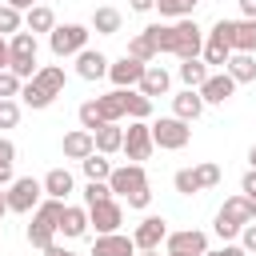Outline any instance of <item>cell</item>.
<instances>
[{
    "instance_id": "obj_1",
    "label": "cell",
    "mask_w": 256,
    "mask_h": 256,
    "mask_svg": "<svg viewBox=\"0 0 256 256\" xmlns=\"http://www.w3.org/2000/svg\"><path fill=\"white\" fill-rule=\"evenodd\" d=\"M108 188H112V196L128 200V208H148L152 204V188H148L144 164H120V168H112Z\"/></svg>"
},
{
    "instance_id": "obj_2",
    "label": "cell",
    "mask_w": 256,
    "mask_h": 256,
    "mask_svg": "<svg viewBox=\"0 0 256 256\" xmlns=\"http://www.w3.org/2000/svg\"><path fill=\"white\" fill-rule=\"evenodd\" d=\"M60 216H64V200H52V196H44V204L32 212V224H28V244L32 248H52L56 244V232H60Z\"/></svg>"
},
{
    "instance_id": "obj_3",
    "label": "cell",
    "mask_w": 256,
    "mask_h": 256,
    "mask_svg": "<svg viewBox=\"0 0 256 256\" xmlns=\"http://www.w3.org/2000/svg\"><path fill=\"white\" fill-rule=\"evenodd\" d=\"M88 36H92L88 24H56L52 36H48V48H52L56 60H64V56H80V52L88 48Z\"/></svg>"
},
{
    "instance_id": "obj_4",
    "label": "cell",
    "mask_w": 256,
    "mask_h": 256,
    "mask_svg": "<svg viewBox=\"0 0 256 256\" xmlns=\"http://www.w3.org/2000/svg\"><path fill=\"white\" fill-rule=\"evenodd\" d=\"M40 204H44V180H36V176H16V180L8 184V212L28 216V212H36Z\"/></svg>"
},
{
    "instance_id": "obj_5",
    "label": "cell",
    "mask_w": 256,
    "mask_h": 256,
    "mask_svg": "<svg viewBox=\"0 0 256 256\" xmlns=\"http://www.w3.org/2000/svg\"><path fill=\"white\" fill-rule=\"evenodd\" d=\"M172 32H176L172 56H180V60H200V52H204V32H200V24H196L192 16H184V20H172Z\"/></svg>"
},
{
    "instance_id": "obj_6",
    "label": "cell",
    "mask_w": 256,
    "mask_h": 256,
    "mask_svg": "<svg viewBox=\"0 0 256 256\" xmlns=\"http://www.w3.org/2000/svg\"><path fill=\"white\" fill-rule=\"evenodd\" d=\"M8 48H12V72H16L20 80H32V76L40 72V64H36V36L24 28V32H16V36L8 40Z\"/></svg>"
},
{
    "instance_id": "obj_7",
    "label": "cell",
    "mask_w": 256,
    "mask_h": 256,
    "mask_svg": "<svg viewBox=\"0 0 256 256\" xmlns=\"http://www.w3.org/2000/svg\"><path fill=\"white\" fill-rule=\"evenodd\" d=\"M188 140H192V128L176 116H160L152 124V144L164 152H180V148H188Z\"/></svg>"
},
{
    "instance_id": "obj_8",
    "label": "cell",
    "mask_w": 256,
    "mask_h": 256,
    "mask_svg": "<svg viewBox=\"0 0 256 256\" xmlns=\"http://www.w3.org/2000/svg\"><path fill=\"white\" fill-rule=\"evenodd\" d=\"M152 124L148 120H132L128 128H124V156L132 160V164H144L148 156H152Z\"/></svg>"
},
{
    "instance_id": "obj_9",
    "label": "cell",
    "mask_w": 256,
    "mask_h": 256,
    "mask_svg": "<svg viewBox=\"0 0 256 256\" xmlns=\"http://www.w3.org/2000/svg\"><path fill=\"white\" fill-rule=\"evenodd\" d=\"M164 252H168V256H204V252H208V236H204L200 228H180V232H168Z\"/></svg>"
},
{
    "instance_id": "obj_10",
    "label": "cell",
    "mask_w": 256,
    "mask_h": 256,
    "mask_svg": "<svg viewBox=\"0 0 256 256\" xmlns=\"http://www.w3.org/2000/svg\"><path fill=\"white\" fill-rule=\"evenodd\" d=\"M88 224L96 228V236H112V232H120V224H124V208H120V200L112 196V200H104V204H92V208H88Z\"/></svg>"
},
{
    "instance_id": "obj_11",
    "label": "cell",
    "mask_w": 256,
    "mask_h": 256,
    "mask_svg": "<svg viewBox=\"0 0 256 256\" xmlns=\"http://www.w3.org/2000/svg\"><path fill=\"white\" fill-rule=\"evenodd\" d=\"M132 240H136V252H156V248L168 240V220H164V216H144V220L136 224Z\"/></svg>"
},
{
    "instance_id": "obj_12",
    "label": "cell",
    "mask_w": 256,
    "mask_h": 256,
    "mask_svg": "<svg viewBox=\"0 0 256 256\" xmlns=\"http://www.w3.org/2000/svg\"><path fill=\"white\" fill-rule=\"evenodd\" d=\"M144 68H148V64H140V60H132V56H120V60L108 64V80H112L116 88H140Z\"/></svg>"
},
{
    "instance_id": "obj_13",
    "label": "cell",
    "mask_w": 256,
    "mask_h": 256,
    "mask_svg": "<svg viewBox=\"0 0 256 256\" xmlns=\"http://www.w3.org/2000/svg\"><path fill=\"white\" fill-rule=\"evenodd\" d=\"M196 92H200V100H204V104H228V100H232V92H236V80H232L228 72H212Z\"/></svg>"
},
{
    "instance_id": "obj_14",
    "label": "cell",
    "mask_w": 256,
    "mask_h": 256,
    "mask_svg": "<svg viewBox=\"0 0 256 256\" xmlns=\"http://www.w3.org/2000/svg\"><path fill=\"white\" fill-rule=\"evenodd\" d=\"M60 152H64V160H88V156L96 152V136L84 132V128H72V132L60 140Z\"/></svg>"
},
{
    "instance_id": "obj_15",
    "label": "cell",
    "mask_w": 256,
    "mask_h": 256,
    "mask_svg": "<svg viewBox=\"0 0 256 256\" xmlns=\"http://www.w3.org/2000/svg\"><path fill=\"white\" fill-rule=\"evenodd\" d=\"M88 256H136V240H132V236H124V232H112V236H96Z\"/></svg>"
},
{
    "instance_id": "obj_16",
    "label": "cell",
    "mask_w": 256,
    "mask_h": 256,
    "mask_svg": "<svg viewBox=\"0 0 256 256\" xmlns=\"http://www.w3.org/2000/svg\"><path fill=\"white\" fill-rule=\"evenodd\" d=\"M108 56L100 52V48H84L80 56H76V76L80 80H100V76H108Z\"/></svg>"
},
{
    "instance_id": "obj_17",
    "label": "cell",
    "mask_w": 256,
    "mask_h": 256,
    "mask_svg": "<svg viewBox=\"0 0 256 256\" xmlns=\"http://www.w3.org/2000/svg\"><path fill=\"white\" fill-rule=\"evenodd\" d=\"M208 104L200 100V92L196 88H184V92H176L172 96V116L176 120H184V124H192V120H200V112H204Z\"/></svg>"
},
{
    "instance_id": "obj_18",
    "label": "cell",
    "mask_w": 256,
    "mask_h": 256,
    "mask_svg": "<svg viewBox=\"0 0 256 256\" xmlns=\"http://www.w3.org/2000/svg\"><path fill=\"white\" fill-rule=\"evenodd\" d=\"M168 88H172V76H168L160 64H148V68H144V80H140V92H144L148 100H156V96H168Z\"/></svg>"
},
{
    "instance_id": "obj_19",
    "label": "cell",
    "mask_w": 256,
    "mask_h": 256,
    "mask_svg": "<svg viewBox=\"0 0 256 256\" xmlns=\"http://www.w3.org/2000/svg\"><path fill=\"white\" fill-rule=\"evenodd\" d=\"M96 108H100L104 124H120V120L128 116V108H124V88H112V92L96 96Z\"/></svg>"
},
{
    "instance_id": "obj_20",
    "label": "cell",
    "mask_w": 256,
    "mask_h": 256,
    "mask_svg": "<svg viewBox=\"0 0 256 256\" xmlns=\"http://www.w3.org/2000/svg\"><path fill=\"white\" fill-rule=\"evenodd\" d=\"M24 28H28L32 36H40V32L52 36V28H56V12H52L48 4H32V8L24 12Z\"/></svg>"
},
{
    "instance_id": "obj_21",
    "label": "cell",
    "mask_w": 256,
    "mask_h": 256,
    "mask_svg": "<svg viewBox=\"0 0 256 256\" xmlns=\"http://www.w3.org/2000/svg\"><path fill=\"white\" fill-rule=\"evenodd\" d=\"M92 32H100V36H116L120 28H124V16H120V8H112V4H104V8H96L92 12V24H88Z\"/></svg>"
},
{
    "instance_id": "obj_22",
    "label": "cell",
    "mask_w": 256,
    "mask_h": 256,
    "mask_svg": "<svg viewBox=\"0 0 256 256\" xmlns=\"http://www.w3.org/2000/svg\"><path fill=\"white\" fill-rule=\"evenodd\" d=\"M32 84H40V88H44V92H48V96L56 100V96L64 92L68 76H64V68H60V64H40V72L32 76Z\"/></svg>"
},
{
    "instance_id": "obj_23",
    "label": "cell",
    "mask_w": 256,
    "mask_h": 256,
    "mask_svg": "<svg viewBox=\"0 0 256 256\" xmlns=\"http://www.w3.org/2000/svg\"><path fill=\"white\" fill-rule=\"evenodd\" d=\"M92 224H88V208H76V204H64V216H60V232L68 236V240H76V236H84Z\"/></svg>"
},
{
    "instance_id": "obj_24",
    "label": "cell",
    "mask_w": 256,
    "mask_h": 256,
    "mask_svg": "<svg viewBox=\"0 0 256 256\" xmlns=\"http://www.w3.org/2000/svg\"><path fill=\"white\" fill-rule=\"evenodd\" d=\"M72 188H76V180H72L68 168H52V172L44 176V196H52V200H68Z\"/></svg>"
},
{
    "instance_id": "obj_25",
    "label": "cell",
    "mask_w": 256,
    "mask_h": 256,
    "mask_svg": "<svg viewBox=\"0 0 256 256\" xmlns=\"http://www.w3.org/2000/svg\"><path fill=\"white\" fill-rule=\"evenodd\" d=\"M224 72H228L236 84H252V80H256V56H248V52H232V60L224 64Z\"/></svg>"
},
{
    "instance_id": "obj_26",
    "label": "cell",
    "mask_w": 256,
    "mask_h": 256,
    "mask_svg": "<svg viewBox=\"0 0 256 256\" xmlns=\"http://www.w3.org/2000/svg\"><path fill=\"white\" fill-rule=\"evenodd\" d=\"M92 136H96V152H100V156L124 152V128H116V124H104V128H96Z\"/></svg>"
},
{
    "instance_id": "obj_27",
    "label": "cell",
    "mask_w": 256,
    "mask_h": 256,
    "mask_svg": "<svg viewBox=\"0 0 256 256\" xmlns=\"http://www.w3.org/2000/svg\"><path fill=\"white\" fill-rule=\"evenodd\" d=\"M220 216H228V220H232V224H240V228L256 220V216H252V204H248L244 196H228V200L220 204Z\"/></svg>"
},
{
    "instance_id": "obj_28",
    "label": "cell",
    "mask_w": 256,
    "mask_h": 256,
    "mask_svg": "<svg viewBox=\"0 0 256 256\" xmlns=\"http://www.w3.org/2000/svg\"><path fill=\"white\" fill-rule=\"evenodd\" d=\"M208 76H212V68L204 60H180V84L184 88H200Z\"/></svg>"
},
{
    "instance_id": "obj_29",
    "label": "cell",
    "mask_w": 256,
    "mask_h": 256,
    "mask_svg": "<svg viewBox=\"0 0 256 256\" xmlns=\"http://www.w3.org/2000/svg\"><path fill=\"white\" fill-rule=\"evenodd\" d=\"M124 108H128V120H148L152 116V100L140 88H124Z\"/></svg>"
},
{
    "instance_id": "obj_30",
    "label": "cell",
    "mask_w": 256,
    "mask_h": 256,
    "mask_svg": "<svg viewBox=\"0 0 256 256\" xmlns=\"http://www.w3.org/2000/svg\"><path fill=\"white\" fill-rule=\"evenodd\" d=\"M124 56H132V60H140V64H152L160 52H156V44L148 40V32H136L132 40H128V52Z\"/></svg>"
},
{
    "instance_id": "obj_31",
    "label": "cell",
    "mask_w": 256,
    "mask_h": 256,
    "mask_svg": "<svg viewBox=\"0 0 256 256\" xmlns=\"http://www.w3.org/2000/svg\"><path fill=\"white\" fill-rule=\"evenodd\" d=\"M232 52H248V56H256V20H236Z\"/></svg>"
},
{
    "instance_id": "obj_32",
    "label": "cell",
    "mask_w": 256,
    "mask_h": 256,
    "mask_svg": "<svg viewBox=\"0 0 256 256\" xmlns=\"http://www.w3.org/2000/svg\"><path fill=\"white\" fill-rule=\"evenodd\" d=\"M144 32H148V40L156 44V52H168V56H172V44H176V32H172V24H148Z\"/></svg>"
},
{
    "instance_id": "obj_33",
    "label": "cell",
    "mask_w": 256,
    "mask_h": 256,
    "mask_svg": "<svg viewBox=\"0 0 256 256\" xmlns=\"http://www.w3.org/2000/svg\"><path fill=\"white\" fill-rule=\"evenodd\" d=\"M20 104H24V108H36V112H40V108H48V104H52V96H48V92H44L40 84L24 80V88H20Z\"/></svg>"
},
{
    "instance_id": "obj_34",
    "label": "cell",
    "mask_w": 256,
    "mask_h": 256,
    "mask_svg": "<svg viewBox=\"0 0 256 256\" xmlns=\"http://www.w3.org/2000/svg\"><path fill=\"white\" fill-rule=\"evenodd\" d=\"M80 168H84V176H88V180H108V176H112V160H108V156H100V152H92L88 160H80Z\"/></svg>"
},
{
    "instance_id": "obj_35",
    "label": "cell",
    "mask_w": 256,
    "mask_h": 256,
    "mask_svg": "<svg viewBox=\"0 0 256 256\" xmlns=\"http://www.w3.org/2000/svg\"><path fill=\"white\" fill-rule=\"evenodd\" d=\"M200 60H204L208 68H220V72H224V64L232 60V48H224V44H212V40H204V52H200Z\"/></svg>"
},
{
    "instance_id": "obj_36",
    "label": "cell",
    "mask_w": 256,
    "mask_h": 256,
    "mask_svg": "<svg viewBox=\"0 0 256 256\" xmlns=\"http://www.w3.org/2000/svg\"><path fill=\"white\" fill-rule=\"evenodd\" d=\"M24 32V12H16L12 4H0V36H16Z\"/></svg>"
},
{
    "instance_id": "obj_37",
    "label": "cell",
    "mask_w": 256,
    "mask_h": 256,
    "mask_svg": "<svg viewBox=\"0 0 256 256\" xmlns=\"http://www.w3.org/2000/svg\"><path fill=\"white\" fill-rule=\"evenodd\" d=\"M76 116H80V128H84V132H96V128H104V116H100L96 100H84V104L76 108Z\"/></svg>"
},
{
    "instance_id": "obj_38",
    "label": "cell",
    "mask_w": 256,
    "mask_h": 256,
    "mask_svg": "<svg viewBox=\"0 0 256 256\" xmlns=\"http://www.w3.org/2000/svg\"><path fill=\"white\" fill-rule=\"evenodd\" d=\"M192 0H156V12L160 16H168V20H184V16H192Z\"/></svg>"
},
{
    "instance_id": "obj_39",
    "label": "cell",
    "mask_w": 256,
    "mask_h": 256,
    "mask_svg": "<svg viewBox=\"0 0 256 256\" xmlns=\"http://www.w3.org/2000/svg\"><path fill=\"white\" fill-rule=\"evenodd\" d=\"M208 40H212V44H224V48H232V40H236V20H224V16H220V20L212 24Z\"/></svg>"
},
{
    "instance_id": "obj_40",
    "label": "cell",
    "mask_w": 256,
    "mask_h": 256,
    "mask_svg": "<svg viewBox=\"0 0 256 256\" xmlns=\"http://www.w3.org/2000/svg\"><path fill=\"white\" fill-rule=\"evenodd\" d=\"M104 200H112V188H108V180H88V184H84V208H92V204H104Z\"/></svg>"
},
{
    "instance_id": "obj_41",
    "label": "cell",
    "mask_w": 256,
    "mask_h": 256,
    "mask_svg": "<svg viewBox=\"0 0 256 256\" xmlns=\"http://www.w3.org/2000/svg\"><path fill=\"white\" fill-rule=\"evenodd\" d=\"M172 184H176V192H180V196H196V192H200V180H196V168H180V172L172 176Z\"/></svg>"
},
{
    "instance_id": "obj_42",
    "label": "cell",
    "mask_w": 256,
    "mask_h": 256,
    "mask_svg": "<svg viewBox=\"0 0 256 256\" xmlns=\"http://www.w3.org/2000/svg\"><path fill=\"white\" fill-rule=\"evenodd\" d=\"M20 88H24V80L12 68H4L0 72V100H20Z\"/></svg>"
},
{
    "instance_id": "obj_43",
    "label": "cell",
    "mask_w": 256,
    "mask_h": 256,
    "mask_svg": "<svg viewBox=\"0 0 256 256\" xmlns=\"http://www.w3.org/2000/svg\"><path fill=\"white\" fill-rule=\"evenodd\" d=\"M196 180H200V192H204V188H216V184H220V164H212V160L196 164Z\"/></svg>"
},
{
    "instance_id": "obj_44",
    "label": "cell",
    "mask_w": 256,
    "mask_h": 256,
    "mask_svg": "<svg viewBox=\"0 0 256 256\" xmlns=\"http://www.w3.org/2000/svg\"><path fill=\"white\" fill-rule=\"evenodd\" d=\"M20 124V100H0V128H16Z\"/></svg>"
},
{
    "instance_id": "obj_45",
    "label": "cell",
    "mask_w": 256,
    "mask_h": 256,
    "mask_svg": "<svg viewBox=\"0 0 256 256\" xmlns=\"http://www.w3.org/2000/svg\"><path fill=\"white\" fill-rule=\"evenodd\" d=\"M212 232H216V236L228 244V240H236V236H240V224H232L228 216H220V212H216V224H212Z\"/></svg>"
},
{
    "instance_id": "obj_46",
    "label": "cell",
    "mask_w": 256,
    "mask_h": 256,
    "mask_svg": "<svg viewBox=\"0 0 256 256\" xmlns=\"http://www.w3.org/2000/svg\"><path fill=\"white\" fill-rule=\"evenodd\" d=\"M240 196L252 204V216H256V168L244 172V180H240Z\"/></svg>"
},
{
    "instance_id": "obj_47",
    "label": "cell",
    "mask_w": 256,
    "mask_h": 256,
    "mask_svg": "<svg viewBox=\"0 0 256 256\" xmlns=\"http://www.w3.org/2000/svg\"><path fill=\"white\" fill-rule=\"evenodd\" d=\"M240 248L244 252H256V224H244L240 228Z\"/></svg>"
},
{
    "instance_id": "obj_48",
    "label": "cell",
    "mask_w": 256,
    "mask_h": 256,
    "mask_svg": "<svg viewBox=\"0 0 256 256\" xmlns=\"http://www.w3.org/2000/svg\"><path fill=\"white\" fill-rule=\"evenodd\" d=\"M12 160H16V144L8 136H0V164H12Z\"/></svg>"
},
{
    "instance_id": "obj_49",
    "label": "cell",
    "mask_w": 256,
    "mask_h": 256,
    "mask_svg": "<svg viewBox=\"0 0 256 256\" xmlns=\"http://www.w3.org/2000/svg\"><path fill=\"white\" fill-rule=\"evenodd\" d=\"M4 68H12V48H8V40L0 36V72Z\"/></svg>"
},
{
    "instance_id": "obj_50",
    "label": "cell",
    "mask_w": 256,
    "mask_h": 256,
    "mask_svg": "<svg viewBox=\"0 0 256 256\" xmlns=\"http://www.w3.org/2000/svg\"><path fill=\"white\" fill-rule=\"evenodd\" d=\"M128 8H132V12H152L156 0H128Z\"/></svg>"
},
{
    "instance_id": "obj_51",
    "label": "cell",
    "mask_w": 256,
    "mask_h": 256,
    "mask_svg": "<svg viewBox=\"0 0 256 256\" xmlns=\"http://www.w3.org/2000/svg\"><path fill=\"white\" fill-rule=\"evenodd\" d=\"M240 4V12H244V20H256V0H236Z\"/></svg>"
},
{
    "instance_id": "obj_52",
    "label": "cell",
    "mask_w": 256,
    "mask_h": 256,
    "mask_svg": "<svg viewBox=\"0 0 256 256\" xmlns=\"http://www.w3.org/2000/svg\"><path fill=\"white\" fill-rule=\"evenodd\" d=\"M16 176H12V164H0V188H8Z\"/></svg>"
},
{
    "instance_id": "obj_53",
    "label": "cell",
    "mask_w": 256,
    "mask_h": 256,
    "mask_svg": "<svg viewBox=\"0 0 256 256\" xmlns=\"http://www.w3.org/2000/svg\"><path fill=\"white\" fill-rule=\"evenodd\" d=\"M44 256H80V252H72V248H60V244H52V248H44Z\"/></svg>"
},
{
    "instance_id": "obj_54",
    "label": "cell",
    "mask_w": 256,
    "mask_h": 256,
    "mask_svg": "<svg viewBox=\"0 0 256 256\" xmlns=\"http://www.w3.org/2000/svg\"><path fill=\"white\" fill-rule=\"evenodd\" d=\"M220 256H248V252H244L240 244H224V248H220Z\"/></svg>"
},
{
    "instance_id": "obj_55",
    "label": "cell",
    "mask_w": 256,
    "mask_h": 256,
    "mask_svg": "<svg viewBox=\"0 0 256 256\" xmlns=\"http://www.w3.org/2000/svg\"><path fill=\"white\" fill-rule=\"evenodd\" d=\"M4 4H12L16 12H28V8H32V0H4Z\"/></svg>"
},
{
    "instance_id": "obj_56",
    "label": "cell",
    "mask_w": 256,
    "mask_h": 256,
    "mask_svg": "<svg viewBox=\"0 0 256 256\" xmlns=\"http://www.w3.org/2000/svg\"><path fill=\"white\" fill-rule=\"evenodd\" d=\"M8 216V188H0V220Z\"/></svg>"
},
{
    "instance_id": "obj_57",
    "label": "cell",
    "mask_w": 256,
    "mask_h": 256,
    "mask_svg": "<svg viewBox=\"0 0 256 256\" xmlns=\"http://www.w3.org/2000/svg\"><path fill=\"white\" fill-rule=\"evenodd\" d=\"M248 164H252V168H256V144H252V148H248Z\"/></svg>"
},
{
    "instance_id": "obj_58",
    "label": "cell",
    "mask_w": 256,
    "mask_h": 256,
    "mask_svg": "<svg viewBox=\"0 0 256 256\" xmlns=\"http://www.w3.org/2000/svg\"><path fill=\"white\" fill-rule=\"evenodd\" d=\"M204 256H220V248H216V252H212V248H208V252H204Z\"/></svg>"
},
{
    "instance_id": "obj_59",
    "label": "cell",
    "mask_w": 256,
    "mask_h": 256,
    "mask_svg": "<svg viewBox=\"0 0 256 256\" xmlns=\"http://www.w3.org/2000/svg\"><path fill=\"white\" fill-rule=\"evenodd\" d=\"M140 256H160V248H156V252H140Z\"/></svg>"
},
{
    "instance_id": "obj_60",
    "label": "cell",
    "mask_w": 256,
    "mask_h": 256,
    "mask_svg": "<svg viewBox=\"0 0 256 256\" xmlns=\"http://www.w3.org/2000/svg\"><path fill=\"white\" fill-rule=\"evenodd\" d=\"M192 4H204V0H192Z\"/></svg>"
}]
</instances>
